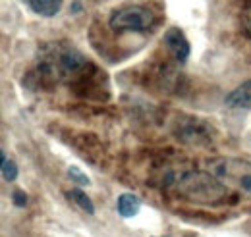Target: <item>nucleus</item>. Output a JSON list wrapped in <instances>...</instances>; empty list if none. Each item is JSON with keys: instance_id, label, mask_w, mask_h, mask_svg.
I'll return each instance as SVG.
<instances>
[{"instance_id": "9d476101", "label": "nucleus", "mask_w": 251, "mask_h": 237, "mask_svg": "<svg viewBox=\"0 0 251 237\" xmlns=\"http://www.w3.org/2000/svg\"><path fill=\"white\" fill-rule=\"evenodd\" d=\"M68 176L72 178V181H74L75 185H89V183H91L89 178H87L77 166H70V168H68Z\"/></svg>"}, {"instance_id": "20e7f679", "label": "nucleus", "mask_w": 251, "mask_h": 237, "mask_svg": "<svg viewBox=\"0 0 251 237\" xmlns=\"http://www.w3.org/2000/svg\"><path fill=\"white\" fill-rule=\"evenodd\" d=\"M162 43L166 45V48L170 50V54L178 62H186L189 58V43L186 39V35L182 33V29L178 27H170L164 33Z\"/></svg>"}, {"instance_id": "7ed1b4c3", "label": "nucleus", "mask_w": 251, "mask_h": 237, "mask_svg": "<svg viewBox=\"0 0 251 237\" xmlns=\"http://www.w3.org/2000/svg\"><path fill=\"white\" fill-rule=\"evenodd\" d=\"M108 24L116 31H145L153 27L155 16L145 6H122L110 16Z\"/></svg>"}, {"instance_id": "f8f14e48", "label": "nucleus", "mask_w": 251, "mask_h": 237, "mask_svg": "<svg viewBox=\"0 0 251 237\" xmlns=\"http://www.w3.org/2000/svg\"><path fill=\"white\" fill-rule=\"evenodd\" d=\"M246 27H248V31H250L251 35V6L246 10Z\"/></svg>"}, {"instance_id": "f03ea898", "label": "nucleus", "mask_w": 251, "mask_h": 237, "mask_svg": "<svg viewBox=\"0 0 251 237\" xmlns=\"http://www.w3.org/2000/svg\"><path fill=\"white\" fill-rule=\"evenodd\" d=\"M209 172L224 185H232L251 195V162L242 158H219L209 164Z\"/></svg>"}, {"instance_id": "f257e3e1", "label": "nucleus", "mask_w": 251, "mask_h": 237, "mask_svg": "<svg viewBox=\"0 0 251 237\" xmlns=\"http://www.w3.org/2000/svg\"><path fill=\"white\" fill-rule=\"evenodd\" d=\"M178 193L189 201L197 203H215L220 201L226 193L224 183L217 179L211 172H189L178 181Z\"/></svg>"}, {"instance_id": "1a4fd4ad", "label": "nucleus", "mask_w": 251, "mask_h": 237, "mask_svg": "<svg viewBox=\"0 0 251 237\" xmlns=\"http://www.w3.org/2000/svg\"><path fill=\"white\" fill-rule=\"evenodd\" d=\"M2 178L6 179L8 183L16 181V178H18V164L14 160H8L4 152H2Z\"/></svg>"}, {"instance_id": "6e6552de", "label": "nucleus", "mask_w": 251, "mask_h": 237, "mask_svg": "<svg viewBox=\"0 0 251 237\" xmlns=\"http://www.w3.org/2000/svg\"><path fill=\"white\" fill-rule=\"evenodd\" d=\"M66 195H68V199H72L77 207L83 208L87 214H95V207H93V203H91V199H89L81 189H72V191H68Z\"/></svg>"}, {"instance_id": "39448f33", "label": "nucleus", "mask_w": 251, "mask_h": 237, "mask_svg": "<svg viewBox=\"0 0 251 237\" xmlns=\"http://www.w3.org/2000/svg\"><path fill=\"white\" fill-rule=\"evenodd\" d=\"M224 104L230 108V110H250L251 108V79L250 81H244L242 85H238L236 89L232 91Z\"/></svg>"}, {"instance_id": "0eeeda50", "label": "nucleus", "mask_w": 251, "mask_h": 237, "mask_svg": "<svg viewBox=\"0 0 251 237\" xmlns=\"http://www.w3.org/2000/svg\"><path fill=\"white\" fill-rule=\"evenodd\" d=\"M116 208H118V214L122 218H133L141 210V201L131 193H122L116 201Z\"/></svg>"}, {"instance_id": "423d86ee", "label": "nucleus", "mask_w": 251, "mask_h": 237, "mask_svg": "<svg viewBox=\"0 0 251 237\" xmlns=\"http://www.w3.org/2000/svg\"><path fill=\"white\" fill-rule=\"evenodd\" d=\"M37 16L43 18H52L60 12L64 0H24Z\"/></svg>"}, {"instance_id": "9b49d317", "label": "nucleus", "mask_w": 251, "mask_h": 237, "mask_svg": "<svg viewBox=\"0 0 251 237\" xmlns=\"http://www.w3.org/2000/svg\"><path fill=\"white\" fill-rule=\"evenodd\" d=\"M12 199H14V205L16 207H25L27 205V195L24 193V191H14V195H12Z\"/></svg>"}]
</instances>
